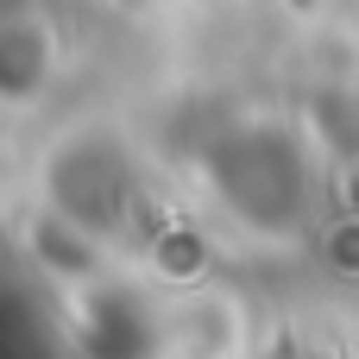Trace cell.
Instances as JSON below:
<instances>
[{
  "mask_svg": "<svg viewBox=\"0 0 359 359\" xmlns=\"http://www.w3.org/2000/svg\"><path fill=\"white\" fill-rule=\"evenodd\" d=\"M120 196H126V177H120L114 151L88 145V151H76V158L57 164V202H63L82 227H107V221L120 215Z\"/></svg>",
  "mask_w": 359,
  "mask_h": 359,
  "instance_id": "2",
  "label": "cell"
},
{
  "mask_svg": "<svg viewBox=\"0 0 359 359\" xmlns=\"http://www.w3.org/2000/svg\"><path fill=\"white\" fill-rule=\"evenodd\" d=\"M95 359H145L151 353V328L139 322L133 303H101L95 309Z\"/></svg>",
  "mask_w": 359,
  "mask_h": 359,
  "instance_id": "3",
  "label": "cell"
},
{
  "mask_svg": "<svg viewBox=\"0 0 359 359\" xmlns=\"http://www.w3.org/2000/svg\"><path fill=\"white\" fill-rule=\"evenodd\" d=\"M215 177L227 189V202L240 215H252L259 227H284L303 208V189H309V170L297 164V151L278 133H240L233 145H221Z\"/></svg>",
  "mask_w": 359,
  "mask_h": 359,
  "instance_id": "1",
  "label": "cell"
}]
</instances>
